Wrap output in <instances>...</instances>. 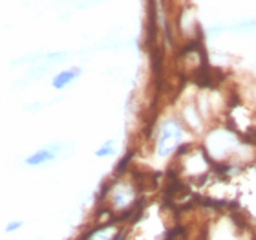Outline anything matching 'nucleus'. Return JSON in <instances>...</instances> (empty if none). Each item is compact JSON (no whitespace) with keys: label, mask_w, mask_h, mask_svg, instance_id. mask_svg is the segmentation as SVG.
<instances>
[{"label":"nucleus","mask_w":256,"mask_h":240,"mask_svg":"<svg viewBox=\"0 0 256 240\" xmlns=\"http://www.w3.org/2000/svg\"><path fill=\"white\" fill-rule=\"evenodd\" d=\"M80 70L79 68H74V70H66V72H60L57 77L54 79V86L55 88H64V86L68 85V83H72V81L75 79V77H79Z\"/></svg>","instance_id":"obj_3"},{"label":"nucleus","mask_w":256,"mask_h":240,"mask_svg":"<svg viewBox=\"0 0 256 240\" xmlns=\"http://www.w3.org/2000/svg\"><path fill=\"white\" fill-rule=\"evenodd\" d=\"M188 150H190V147H188V145H182V147H180V152H178V154L182 156V154H185V152H188Z\"/></svg>","instance_id":"obj_12"},{"label":"nucleus","mask_w":256,"mask_h":240,"mask_svg":"<svg viewBox=\"0 0 256 240\" xmlns=\"http://www.w3.org/2000/svg\"><path fill=\"white\" fill-rule=\"evenodd\" d=\"M210 165H212V169L218 174H227L230 171V165H224V163H214V161H210Z\"/></svg>","instance_id":"obj_9"},{"label":"nucleus","mask_w":256,"mask_h":240,"mask_svg":"<svg viewBox=\"0 0 256 240\" xmlns=\"http://www.w3.org/2000/svg\"><path fill=\"white\" fill-rule=\"evenodd\" d=\"M152 70H154V75L161 77V74H163V50L160 46H152Z\"/></svg>","instance_id":"obj_4"},{"label":"nucleus","mask_w":256,"mask_h":240,"mask_svg":"<svg viewBox=\"0 0 256 240\" xmlns=\"http://www.w3.org/2000/svg\"><path fill=\"white\" fill-rule=\"evenodd\" d=\"M57 150H59V147H48V149L38 150V152H35L33 156L26 158V163L28 165H42L46 161L54 160L55 154H57Z\"/></svg>","instance_id":"obj_2"},{"label":"nucleus","mask_w":256,"mask_h":240,"mask_svg":"<svg viewBox=\"0 0 256 240\" xmlns=\"http://www.w3.org/2000/svg\"><path fill=\"white\" fill-rule=\"evenodd\" d=\"M182 138V132H180V128L174 125V123H166L165 127H163V134H161L160 138V143H158V152L161 156H166L170 154L172 149L178 145Z\"/></svg>","instance_id":"obj_1"},{"label":"nucleus","mask_w":256,"mask_h":240,"mask_svg":"<svg viewBox=\"0 0 256 240\" xmlns=\"http://www.w3.org/2000/svg\"><path fill=\"white\" fill-rule=\"evenodd\" d=\"M230 216H232V220H234V224L238 225V227H242V229H246V227H247V222H244V220H242L240 216H238V213H232Z\"/></svg>","instance_id":"obj_10"},{"label":"nucleus","mask_w":256,"mask_h":240,"mask_svg":"<svg viewBox=\"0 0 256 240\" xmlns=\"http://www.w3.org/2000/svg\"><path fill=\"white\" fill-rule=\"evenodd\" d=\"M114 152V147H112V141H106V145H104V147H102V149H99L96 152L97 156H99V158H102V156H108V154H112Z\"/></svg>","instance_id":"obj_8"},{"label":"nucleus","mask_w":256,"mask_h":240,"mask_svg":"<svg viewBox=\"0 0 256 240\" xmlns=\"http://www.w3.org/2000/svg\"><path fill=\"white\" fill-rule=\"evenodd\" d=\"M20 222H13V224H10L8 225V231H15V229H18V227H20Z\"/></svg>","instance_id":"obj_11"},{"label":"nucleus","mask_w":256,"mask_h":240,"mask_svg":"<svg viewBox=\"0 0 256 240\" xmlns=\"http://www.w3.org/2000/svg\"><path fill=\"white\" fill-rule=\"evenodd\" d=\"M134 154H136V152H134V150H130V152H128L126 156H124L123 160L119 161V165H118V169H116V174H123L124 171H126V167L130 165V161H132V158H134Z\"/></svg>","instance_id":"obj_6"},{"label":"nucleus","mask_w":256,"mask_h":240,"mask_svg":"<svg viewBox=\"0 0 256 240\" xmlns=\"http://www.w3.org/2000/svg\"><path fill=\"white\" fill-rule=\"evenodd\" d=\"M200 48H202V32L198 30V37L194 39V41H190L187 46H183V48L180 50L178 57H187V55H190L192 52H200Z\"/></svg>","instance_id":"obj_5"},{"label":"nucleus","mask_w":256,"mask_h":240,"mask_svg":"<svg viewBox=\"0 0 256 240\" xmlns=\"http://www.w3.org/2000/svg\"><path fill=\"white\" fill-rule=\"evenodd\" d=\"M187 235V229L185 227H182V225H178V227H174V229L166 231V238H178V236H185Z\"/></svg>","instance_id":"obj_7"}]
</instances>
